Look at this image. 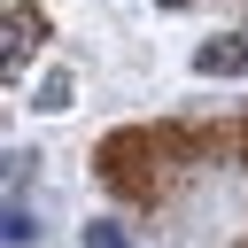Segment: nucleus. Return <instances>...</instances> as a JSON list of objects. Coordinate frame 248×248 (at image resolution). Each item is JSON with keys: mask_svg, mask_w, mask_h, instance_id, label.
<instances>
[{"mask_svg": "<svg viewBox=\"0 0 248 248\" xmlns=\"http://www.w3.org/2000/svg\"><path fill=\"white\" fill-rule=\"evenodd\" d=\"M0 240H8V248H31V240H39L31 209H16V194H8V217H0Z\"/></svg>", "mask_w": 248, "mask_h": 248, "instance_id": "obj_4", "label": "nucleus"}, {"mask_svg": "<svg viewBox=\"0 0 248 248\" xmlns=\"http://www.w3.org/2000/svg\"><path fill=\"white\" fill-rule=\"evenodd\" d=\"M163 147H178V132H116V140H101V178L116 186V194H163Z\"/></svg>", "mask_w": 248, "mask_h": 248, "instance_id": "obj_1", "label": "nucleus"}, {"mask_svg": "<svg viewBox=\"0 0 248 248\" xmlns=\"http://www.w3.org/2000/svg\"><path fill=\"white\" fill-rule=\"evenodd\" d=\"M85 248H140L124 225H85Z\"/></svg>", "mask_w": 248, "mask_h": 248, "instance_id": "obj_5", "label": "nucleus"}, {"mask_svg": "<svg viewBox=\"0 0 248 248\" xmlns=\"http://www.w3.org/2000/svg\"><path fill=\"white\" fill-rule=\"evenodd\" d=\"M39 31H46V16H39V8H8V23H0V70H8V78L39 54Z\"/></svg>", "mask_w": 248, "mask_h": 248, "instance_id": "obj_2", "label": "nucleus"}, {"mask_svg": "<svg viewBox=\"0 0 248 248\" xmlns=\"http://www.w3.org/2000/svg\"><path fill=\"white\" fill-rule=\"evenodd\" d=\"M39 108H70V70H54V78L39 85Z\"/></svg>", "mask_w": 248, "mask_h": 248, "instance_id": "obj_6", "label": "nucleus"}, {"mask_svg": "<svg viewBox=\"0 0 248 248\" xmlns=\"http://www.w3.org/2000/svg\"><path fill=\"white\" fill-rule=\"evenodd\" d=\"M194 70L202 78H240L248 70V39H202L194 46Z\"/></svg>", "mask_w": 248, "mask_h": 248, "instance_id": "obj_3", "label": "nucleus"}]
</instances>
